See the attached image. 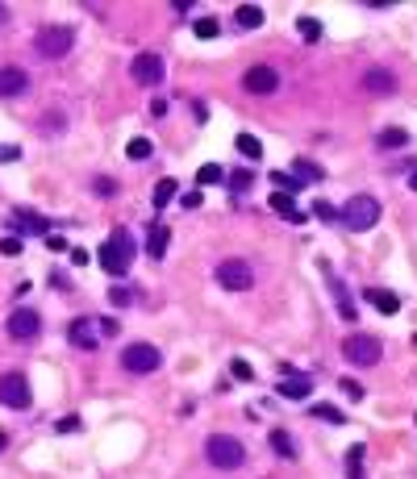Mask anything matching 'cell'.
Listing matches in <instances>:
<instances>
[{"label":"cell","mask_w":417,"mask_h":479,"mask_svg":"<svg viewBox=\"0 0 417 479\" xmlns=\"http://www.w3.org/2000/svg\"><path fill=\"white\" fill-rule=\"evenodd\" d=\"M250 183H255V175L246 171V167H238V171L230 175V188H234V192H246V188H250Z\"/></svg>","instance_id":"obj_34"},{"label":"cell","mask_w":417,"mask_h":479,"mask_svg":"<svg viewBox=\"0 0 417 479\" xmlns=\"http://www.w3.org/2000/svg\"><path fill=\"white\" fill-rule=\"evenodd\" d=\"M67 342L80 346V350H96L100 346V325L88 321V317H75V321L67 325Z\"/></svg>","instance_id":"obj_11"},{"label":"cell","mask_w":417,"mask_h":479,"mask_svg":"<svg viewBox=\"0 0 417 479\" xmlns=\"http://www.w3.org/2000/svg\"><path fill=\"white\" fill-rule=\"evenodd\" d=\"M222 179H226V171H222L217 163H205V167L196 171V183H222Z\"/></svg>","instance_id":"obj_31"},{"label":"cell","mask_w":417,"mask_h":479,"mask_svg":"<svg viewBox=\"0 0 417 479\" xmlns=\"http://www.w3.org/2000/svg\"><path fill=\"white\" fill-rule=\"evenodd\" d=\"M159 363H163V354L150 346V342H134V346L121 350V367L134 371V375H150V371H159Z\"/></svg>","instance_id":"obj_6"},{"label":"cell","mask_w":417,"mask_h":479,"mask_svg":"<svg viewBox=\"0 0 417 479\" xmlns=\"http://www.w3.org/2000/svg\"><path fill=\"white\" fill-rule=\"evenodd\" d=\"M346 479H363V446L346 450Z\"/></svg>","instance_id":"obj_25"},{"label":"cell","mask_w":417,"mask_h":479,"mask_svg":"<svg viewBox=\"0 0 417 479\" xmlns=\"http://www.w3.org/2000/svg\"><path fill=\"white\" fill-rule=\"evenodd\" d=\"M4 21H8V8H4V4H0V25H4Z\"/></svg>","instance_id":"obj_45"},{"label":"cell","mask_w":417,"mask_h":479,"mask_svg":"<svg viewBox=\"0 0 417 479\" xmlns=\"http://www.w3.org/2000/svg\"><path fill=\"white\" fill-rule=\"evenodd\" d=\"M342 354H346V363H355V367H375L380 363V342L368 338V334H351L346 342H342Z\"/></svg>","instance_id":"obj_7"},{"label":"cell","mask_w":417,"mask_h":479,"mask_svg":"<svg viewBox=\"0 0 417 479\" xmlns=\"http://www.w3.org/2000/svg\"><path fill=\"white\" fill-rule=\"evenodd\" d=\"M368 301L380 308L384 317H392V313L401 308V296H397V292H388V288H368Z\"/></svg>","instance_id":"obj_18"},{"label":"cell","mask_w":417,"mask_h":479,"mask_svg":"<svg viewBox=\"0 0 417 479\" xmlns=\"http://www.w3.org/2000/svg\"><path fill=\"white\" fill-rule=\"evenodd\" d=\"M309 392H313V380H309V375H296V380H284V384H279V396H284V400H309Z\"/></svg>","instance_id":"obj_16"},{"label":"cell","mask_w":417,"mask_h":479,"mask_svg":"<svg viewBox=\"0 0 417 479\" xmlns=\"http://www.w3.org/2000/svg\"><path fill=\"white\" fill-rule=\"evenodd\" d=\"M71 46H75V30H71V25H59V21H47V25L34 34V50H38L42 59H63Z\"/></svg>","instance_id":"obj_3"},{"label":"cell","mask_w":417,"mask_h":479,"mask_svg":"<svg viewBox=\"0 0 417 479\" xmlns=\"http://www.w3.org/2000/svg\"><path fill=\"white\" fill-rule=\"evenodd\" d=\"M272 446H276L279 459H296V446H292V437L284 434V430H276V434H272Z\"/></svg>","instance_id":"obj_28"},{"label":"cell","mask_w":417,"mask_h":479,"mask_svg":"<svg viewBox=\"0 0 417 479\" xmlns=\"http://www.w3.org/2000/svg\"><path fill=\"white\" fill-rule=\"evenodd\" d=\"M150 150H155V146H150V138H134V142L126 146V154H130L134 163H142V159H150Z\"/></svg>","instance_id":"obj_30"},{"label":"cell","mask_w":417,"mask_h":479,"mask_svg":"<svg viewBox=\"0 0 417 479\" xmlns=\"http://www.w3.org/2000/svg\"><path fill=\"white\" fill-rule=\"evenodd\" d=\"M47 246H50V250H67V238H59V234H47Z\"/></svg>","instance_id":"obj_43"},{"label":"cell","mask_w":417,"mask_h":479,"mask_svg":"<svg viewBox=\"0 0 417 479\" xmlns=\"http://www.w3.org/2000/svg\"><path fill=\"white\" fill-rule=\"evenodd\" d=\"M309 413H313L318 421H334V425H342V421H346V413H342V408H334V404H313Z\"/></svg>","instance_id":"obj_26"},{"label":"cell","mask_w":417,"mask_h":479,"mask_svg":"<svg viewBox=\"0 0 417 479\" xmlns=\"http://www.w3.org/2000/svg\"><path fill=\"white\" fill-rule=\"evenodd\" d=\"M130 259H134V238H130L126 225H117V229L109 234V242L100 246V267H104L109 275H126V271H130Z\"/></svg>","instance_id":"obj_1"},{"label":"cell","mask_w":417,"mask_h":479,"mask_svg":"<svg viewBox=\"0 0 417 479\" xmlns=\"http://www.w3.org/2000/svg\"><path fill=\"white\" fill-rule=\"evenodd\" d=\"M375 221H380V200H375V196H351V200L342 205V225H346V229H359V234H363Z\"/></svg>","instance_id":"obj_4"},{"label":"cell","mask_w":417,"mask_h":479,"mask_svg":"<svg viewBox=\"0 0 417 479\" xmlns=\"http://www.w3.org/2000/svg\"><path fill=\"white\" fill-rule=\"evenodd\" d=\"M38 329H42V321H38V313H34V308H17V313L8 317V338H17V342L38 338Z\"/></svg>","instance_id":"obj_12"},{"label":"cell","mask_w":417,"mask_h":479,"mask_svg":"<svg viewBox=\"0 0 417 479\" xmlns=\"http://www.w3.org/2000/svg\"><path fill=\"white\" fill-rule=\"evenodd\" d=\"M176 192H180L176 179H159V183H155V209H167V205L176 200Z\"/></svg>","instance_id":"obj_22"},{"label":"cell","mask_w":417,"mask_h":479,"mask_svg":"<svg viewBox=\"0 0 417 479\" xmlns=\"http://www.w3.org/2000/svg\"><path fill=\"white\" fill-rule=\"evenodd\" d=\"M109 301H113L117 308H126V305H134V292H130V288H113V292H109Z\"/></svg>","instance_id":"obj_36"},{"label":"cell","mask_w":417,"mask_h":479,"mask_svg":"<svg viewBox=\"0 0 417 479\" xmlns=\"http://www.w3.org/2000/svg\"><path fill=\"white\" fill-rule=\"evenodd\" d=\"M322 167H318V163H309V159H296V163H292V179H301V183H318V179H322Z\"/></svg>","instance_id":"obj_21"},{"label":"cell","mask_w":417,"mask_h":479,"mask_svg":"<svg viewBox=\"0 0 417 479\" xmlns=\"http://www.w3.org/2000/svg\"><path fill=\"white\" fill-rule=\"evenodd\" d=\"M0 255H21V238H4L0 242Z\"/></svg>","instance_id":"obj_40"},{"label":"cell","mask_w":417,"mask_h":479,"mask_svg":"<svg viewBox=\"0 0 417 479\" xmlns=\"http://www.w3.org/2000/svg\"><path fill=\"white\" fill-rule=\"evenodd\" d=\"M96 325H100V338H113V334H117V321H113V317H100Z\"/></svg>","instance_id":"obj_41"},{"label":"cell","mask_w":417,"mask_h":479,"mask_svg":"<svg viewBox=\"0 0 417 479\" xmlns=\"http://www.w3.org/2000/svg\"><path fill=\"white\" fill-rule=\"evenodd\" d=\"M342 392H346V400H363V388L355 380H342Z\"/></svg>","instance_id":"obj_39"},{"label":"cell","mask_w":417,"mask_h":479,"mask_svg":"<svg viewBox=\"0 0 417 479\" xmlns=\"http://www.w3.org/2000/svg\"><path fill=\"white\" fill-rule=\"evenodd\" d=\"M130 71H134V80H138V84L155 87L159 80H163V59H159L155 50H142L138 59L130 63Z\"/></svg>","instance_id":"obj_10"},{"label":"cell","mask_w":417,"mask_h":479,"mask_svg":"<svg viewBox=\"0 0 417 479\" xmlns=\"http://www.w3.org/2000/svg\"><path fill=\"white\" fill-rule=\"evenodd\" d=\"M313 217H322V221H342V209H334L330 200H318V205H313Z\"/></svg>","instance_id":"obj_33"},{"label":"cell","mask_w":417,"mask_h":479,"mask_svg":"<svg viewBox=\"0 0 417 479\" xmlns=\"http://www.w3.org/2000/svg\"><path fill=\"white\" fill-rule=\"evenodd\" d=\"M96 196H104V200H109V196H117V183H113V179H109V175H96Z\"/></svg>","instance_id":"obj_35"},{"label":"cell","mask_w":417,"mask_h":479,"mask_svg":"<svg viewBox=\"0 0 417 479\" xmlns=\"http://www.w3.org/2000/svg\"><path fill=\"white\" fill-rule=\"evenodd\" d=\"M234 146H238V154H246V159H263V146H259V138H250V133H238Z\"/></svg>","instance_id":"obj_24"},{"label":"cell","mask_w":417,"mask_h":479,"mask_svg":"<svg viewBox=\"0 0 417 479\" xmlns=\"http://www.w3.org/2000/svg\"><path fill=\"white\" fill-rule=\"evenodd\" d=\"M205 459L217 467V471H238L242 463H246V450H242V442L230 434H213L205 442Z\"/></svg>","instance_id":"obj_2"},{"label":"cell","mask_w":417,"mask_h":479,"mask_svg":"<svg viewBox=\"0 0 417 479\" xmlns=\"http://www.w3.org/2000/svg\"><path fill=\"white\" fill-rule=\"evenodd\" d=\"M272 179H276V183H279V188H288V196H292V192H301V179H292V175H272Z\"/></svg>","instance_id":"obj_37"},{"label":"cell","mask_w":417,"mask_h":479,"mask_svg":"<svg viewBox=\"0 0 417 479\" xmlns=\"http://www.w3.org/2000/svg\"><path fill=\"white\" fill-rule=\"evenodd\" d=\"M167 242H171L167 225H150V238H146V255H150V259H163V255H167Z\"/></svg>","instance_id":"obj_19"},{"label":"cell","mask_w":417,"mask_h":479,"mask_svg":"<svg viewBox=\"0 0 417 479\" xmlns=\"http://www.w3.org/2000/svg\"><path fill=\"white\" fill-rule=\"evenodd\" d=\"M192 30H196V38H217V30H222V21H213V17H200V21H196Z\"/></svg>","instance_id":"obj_32"},{"label":"cell","mask_w":417,"mask_h":479,"mask_svg":"<svg viewBox=\"0 0 417 479\" xmlns=\"http://www.w3.org/2000/svg\"><path fill=\"white\" fill-rule=\"evenodd\" d=\"M47 225H50V221L38 217V213H25V209L13 213V229H17V234H47Z\"/></svg>","instance_id":"obj_17"},{"label":"cell","mask_w":417,"mask_h":479,"mask_svg":"<svg viewBox=\"0 0 417 479\" xmlns=\"http://www.w3.org/2000/svg\"><path fill=\"white\" fill-rule=\"evenodd\" d=\"M30 380L21 375V371H8V375H0V404H8V408H30Z\"/></svg>","instance_id":"obj_8"},{"label":"cell","mask_w":417,"mask_h":479,"mask_svg":"<svg viewBox=\"0 0 417 479\" xmlns=\"http://www.w3.org/2000/svg\"><path fill=\"white\" fill-rule=\"evenodd\" d=\"M180 205H184V209H196V205H200V192H188V196L180 200Z\"/></svg>","instance_id":"obj_44"},{"label":"cell","mask_w":417,"mask_h":479,"mask_svg":"<svg viewBox=\"0 0 417 479\" xmlns=\"http://www.w3.org/2000/svg\"><path fill=\"white\" fill-rule=\"evenodd\" d=\"M363 87H368L371 96H392L397 92V75L384 71V67H368L363 71Z\"/></svg>","instance_id":"obj_13"},{"label":"cell","mask_w":417,"mask_h":479,"mask_svg":"<svg viewBox=\"0 0 417 479\" xmlns=\"http://www.w3.org/2000/svg\"><path fill=\"white\" fill-rule=\"evenodd\" d=\"M54 430H59V434H75V430H80V417H63Z\"/></svg>","instance_id":"obj_42"},{"label":"cell","mask_w":417,"mask_h":479,"mask_svg":"<svg viewBox=\"0 0 417 479\" xmlns=\"http://www.w3.org/2000/svg\"><path fill=\"white\" fill-rule=\"evenodd\" d=\"M234 380H250V375H255V371H250V363H242V358H234Z\"/></svg>","instance_id":"obj_38"},{"label":"cell","mask_w":417,"mask_h":479,"mask_svg":"<svg viewBox=\"0 0 417 479\" xmlns=\"http://www.w3.org/2000/svg\"><path fill=\"white\" fill-rule=\"evenodd\" d=\"M217 284H222L226 292H250L255 271H250V262L246 259H222L217 262Z\"/></svg>","instance_id":"obj_5"},{"label":"cell","mask_w":417,"mask_h":479,"mask_svg":"<svg viewBox=\"0 0 417 479\" xmlns=\"http://www.w3.org/2000/svg\"><path fill=\"white\" fill-rule=\"evenodd\" d=\"M409 188H413V192H417V171H413V175H409Z\"/></svg>","instance_id":"obj_46"},{"label":"cell","mask_w":417,"mask_h":479,"mask_svg":"<svg viewBox=\"0 0 417 479\" xmlns=\"http://www.w3.org/2000/svg\"><path fill=\"white\" fill-rule=\"evenodd\" d=\"M296 30H301V38H305V42H318V38H322V21H318V17H301V25H296Z\"/></svg>","instance_id":"obj_29"},{"label":"cell","mask_w":417,"mask_h":479,"mask_svg":"<svg viewBox=\"0 0 417 479\" xmlns=\"http://www.w3.org/2000/svg\"><path fill=\"white\" fill-rule=\"evenodd\" d=\"M375 142H380L384 150H397V146H405V142H409V133H405V130H380V138H375Z\"/></svg>","instance_id":"obj_27"},{"label":"cell","mask_w":417,"mask_h":479,"mask_svg":"<svg viewBox=\"0 0 417 479\" xmlns=\"http://www.w3.org/2000/svg\"><path fill=\"white\" fill-rule=\"evenodd\" d=\"M330 288H334V301H338V313H342L346 321H355V305L346 301V288H342V279H338V275H330Z\"/></svg>","instance_id":"obj_23"},{"label":"cell","mask_w":417,"mask_h":479,"mask_svg":"<svg viewBox=\"0 0 417 479\" xmlns=\"http://www.w3.org/2000/svg\"><path fill=\"white\" fill-rule=\"evenodd\" d=\"M242 87L250 92V96H272L279 87V75L276 67H267V63H259V67H250L246 75H242Z\"/></svg>","instance_id":"obj_9"},{"label":"cell","mask_w":417,"mask_h":479,"mask_svg":"<svg viewBox=\"0 0 417 479\" xmlns=\"http://www.w3.org/2000/svg\"><path fill=\"white\" fill-rule=\"evenodd\" d=\"M234 21H238L242 30H259V25H263V8H259V4H242V8L234 13Z\"/></svg>","instance_id":"obj_20"},{"label":"cell","mask_w":417,"mask_h":479,"mask_svg":"<svg viewBox=\"0 0 417 479\" xmlns=\"http://www.w3.org/2000/svg\"><path fill=\"white\" fill-rule=\"evenodd\" d=\"M272 209H276L279 217H288L292 221V225H305V213H301V209H296V200H292V196H288V192H272Z\"/></svg>","instance_id":"obj_15"},{"label":"cell","mask_w":417,"mask_h":479,"mask_svg":"<svg viewBox=\"0 0 417 479\" xmlns=\"http://www.w3.org/2000/svg\"><path fill=\"white\" fill-rule=\"evenodd\" d=\"M30 92V75L21 67H0V96H21Z\"/></svg>","instance_id":"obj_14"}]
</instances>
